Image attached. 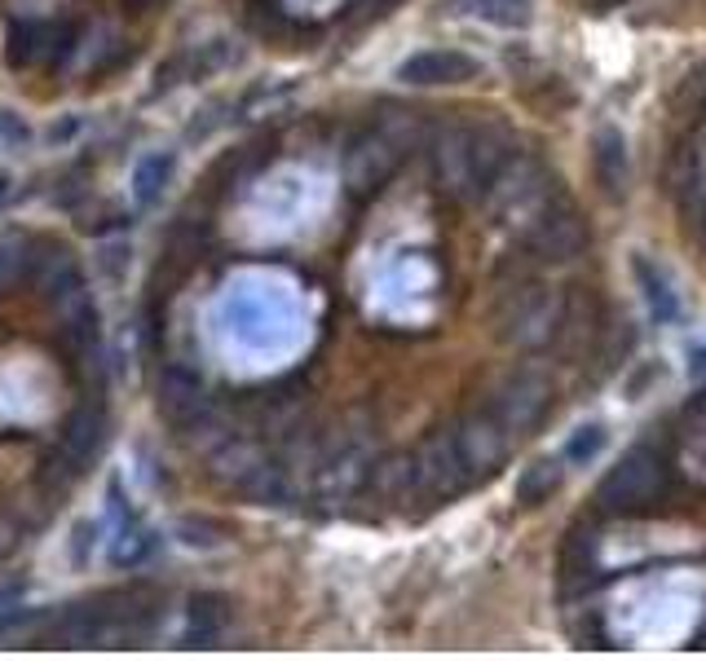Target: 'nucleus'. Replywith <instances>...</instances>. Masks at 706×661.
<instances>
[{
	"instance_id": "nucleus-2",
	"label": "nucleus",
	"mask_w": 706,
	"mask_h": 661,
	"mask_svg": "<svg viewBox=\"0 0 706 661\" xmlns=\"http://www.w3.org/2000/svg\"><path fill=\"white\" fill-rule=\"evenodd\" d=\"M495 323H499V335H503L512 348L543 353V348L561 344V335L570 330V301H565L557 287L521 283V287H512V292L499 301Z\"/></svg>"
},
{
	"instance_id": "nucleus-7",
	"label": "nucleus",
	"mask_w": 706,
	"mask_h": 661,
	"mask_svg": "<svg viewBox=\"0 0 706 661\" xmlns=\"http://www.w3.org/2000/svg\"><path fill=\"white\" fill-rule=\"evenodd\" d=\"M481 75V62L468 57V53H455V49H419L411 53L402 66H397V80L402 84H468Z\"/></svg>"
},
{
	"instance_id": "nucleus-14",
	"label": "nucleus",
	"mask_w": 706,
	"mask_h": 661,
	"mask_svg": "<svg viewBox=\"0 0 706 661\" xmlns=\"http://www.w3.org/2000/svg\"><path fill=\"white\" fill-rule=\"evenodd\" d=\"M530 0H477V13L495 27H530Z\"/></svg>"
},
{
	"instance_id": "nucleus-8",
	"label": "nucleus",
	"mask_w": 706,
	"mask_h": 661,
	"mask_svg": "<svg viewBox=\"0 0 706 661\" xmlns=\"http://www.w3.org/2000/svg\"><path fill=\"white\" fill-rule=\"evenodd\" d=\"M592 172H596V186L605 190V199H627V186H632V155H627V141L614 124H601L596 128V141H592Z\"/></svg>"
},
{
	"instance_id": "nucleus-5",
	"label": "nucleus",
	"mask_w": 706,
	"mask_h": 661,
	"mask_svg": "<svg viewBox=\"0 0 706 661\" xmlns=\"http://www.w3.org/2000/svg\"><path fill=\"white\" fill-rule=\"evenodd\" d=\"M517 252L530 265H570L588 252V221L579 208H570L565 199H557L543 217H534L521 234H517Z\"/></svg>"
},
{
	"instance_id": "nucleus-12",
	"label": "nucleus",
	"mask_w": 706,
	"mask_h": 661,
	"mask_svg": "<svg viewBox=\"0 0 706 661\" xmlns=\"http://www.w3.org/2000/svg\"><path fill=\"white\" fill-rule=\"evenodd\" d=\"M557 490H561V468H557V463H534V468L521 476V485H517V503H521V507H539V503H548Z\"/></svg>"
},
{
	"instance_id": "nucleus-15",
	"label": "nucleus",
	"mask_w": 706,
	"mask_h": 661,
	"mask_svg": "<svg viewBox=\"0 0 706 661\" xmlns=\"http://www.w3.org/2000/svg\"><path fill=\"white\" fill-rule=\"evenodd\" d=\"M601 445H605V428H601V423H583V428L570 437L565 459H570V463H588V459H596Z\"/></svg>"
},
{
	"instance_id": "nucleus-3",
	"label": "nucleus",
	"mask_w": 706,
	"mask_h": 661,
	"mask_svg": "<svg viewBox=\"0 0 706 661\" xmlns=\"http://www.w3.org/2000/svg\"><path fill=\"white\" fill-rule=\"evenodd\" d=\"M481 410H486L512 441H521V437H530V432H539V428L548 423V415H552V384H548L539 370H512V375L481 401Z\"/></svg>"
},
{
	"instance_id": "nucleus-13",
	"label": "nucleus",
	"mask_w": 706,
	"mask_h": 661,
	"mask_svg": "<svg viewBox=\"0 0 706 661\" xmlns=\"http://www.w3.org/2000/svg\"><path fill=\"white\" fill-rule=\"evenodd\" d=\"M168 177H173V155H146L142 164H137V203L142 208H150L159 195H164V186H168Z\"/></svg>"
},
{
	"instance_id": "nucleus-16",
	"label": "nucleus",
	"mask_w": 706,
	"mask_h": 661,
	"mask_svg": "<svg viewBox=\"0 0 706 661\" xmlns=\"http://www.w3.org/2000/svg\"><path fill=\"white\" fill-rule=\"evenodd\" d=\"M0 199H4V177H0Z\"/></svg>"
},
{
	"instance_id": "nucleus-10",
	"label": "nucleus",
	"mask_w": 706,
	"mask_h": 661,
	"mask_svg": "<svg viewBox=\"0 0 706 661\" xmlns=\"http://www.w3.org/2000/svg\"><path fill=\"white\" fill-rule=\"evenodd\" d=\"M102 432H106L102 410H97V406H84V410L71 415V423H66V432H62V450H66L75 463H89L93 450L102 445Z\"/></svg>"
},
{
	"instance_id": "nucleus-9",
	"label": "nucleus",
	"mask_w": 706,
	"mask_h": 661,
	"mask_svg": "<svg viewBox=\"0 0 706 661\" xmlns=\"http://www.w3.org/2000/svg\"><path fill=\"white\" fill-rule=\"evenodd\" d=\"M632 274H636V283L645 287L650 314H654L658 323H676V318H681V292H676V279H672L654 256H645V252L632 261Z\"/></svg>"
},
{
	"instance_id": "nucleus-1",
	"label": "nucleus",
	"mask_w": 706,
	"mask_h": 661,
	"mask_svg": "<svg viewBox=\"0 0 706 661\" xmlns=\"http://www.w3.org/2000/svg\"><path fill=\"white\" fill-rule=\"evenodd\" d=\"M517 159L521 150L503 133L473 124L442 128L437 141L428 146V168L437 186L459 203H490V195L499 190V181L512 172Z\"/></svg>"
},
{
	"instance_id": "nucleus-11",
	"label": "nucleus",
	"mask_w": 706,
	"mask_h": 661,
	"mask_svg": "<svg viewBox=\"0 0 706 661\" xmlns=\"http://www.w3.org/2000/svg\"><path fill=\"white\" fill-rule=\"evenodd\" d=\"M221 631H226V605L221 600H195V609H190V622H186V644H195V649H204V644H217L221 640Z\"/></svg>"
},
{
	"instance_id": "nucleus-4",
	"label": "nucleus",
	"mask_w": 706,
	"mask_h": 661,
	"mask_svg": "<svg viewBox=\"0 0 706 661\" xmlns=\"http://www.w3.org/2000/svg\"><path fill=\"white\" fill-rule=\"evenodd\" d=\"M561 199V190H557V181H552V172L543 168V164H534V159H517L512 164V172L499 181V190L490 195V208H495V217H499V225L517 239L534 217H543L552 203Z\"/></svg>"
},
{
	"instance_id": "nucleus-6",
	"label": "nucleus",
	"mask_w": 706,
	"mask_h": 661,
	"mask_svg": "<svg viewBox=\"0 0 706 661\" xmlns=\"http://www.w3.org/2000/svg\"><path fill=\"white\" fill-rule=\"evenodd\" d=\"M402 159H406V150H402V141H397L393 128H366L350 146L353 190H380V186L397 172Z\"/></svg>"
}]
</instances>
